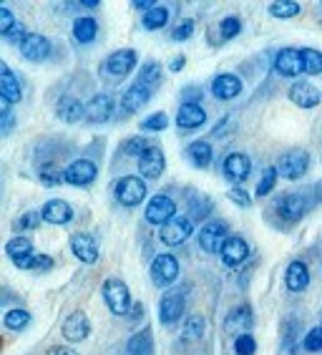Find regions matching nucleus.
Masks as SVG:
<instances>
[{
    "instance_id": "obj_3",
    "label": "nucleus",
    "mask_w": 322,
    "mask_h": 355,
    "mask_svg": "<svg viewBox=\"0 0 322 355\" xmlns=\"http://www.w3.org/2000/svg\"><path fill=\"white\" fill-rule=\"evenodd\" d=\"M186 313V295L181 290H166L159 300V322L161 325H174L184 318Z\"/></svg>"
},
{
    "instance_id": "obj_48",
    "label": "nucleus",
    "mask_w": 322,
    "mask_h": 355,
    "mask_svg": "<svg viewBox=\"0 0 322 355\" xmlns=\"http://www.w3.org/2000/svg\"><path fill=\"white\" fill-rule=\"evenodd\" d=\"M192 35H194V21H192V18H184V21L174 28L172 41H189Z\"/></svg>"
},
{
    "instance_id": "obj_31",
    "label": "nucleus",
    "mask_w": 322,
    "mask_h": 355,
    "mask_svg": "<svg viewBox=\"0 0 322 355\" xmlns=\"http://www.w3.org/2000/svg\"><path fill=\"white\" fill-rule=\"evenodd\" d=\"M96 35H98V23L93 21V18H75V23H73L75 43L89 46V43L96 41Z\"/></svg>"
},
{
    "instance_id": "obj_33",
    "label": "nucleus",
    "mask_w": 322,
    "mask_h": 355,
    "mask_svg": "<svg viewBox=\"0 0 322 355\" xmlns=\"http://www.w3.org/2000/svg\"><path fill=\"white\" fill-rule=\"evenodd\" d=\"M169 8L166 6H156L154 10H149V13H144V18H141V23H144L146 31H161V28L169 23Z\"/></svg>"
},
{
    "instance_id": "obj_6",
    "label": "nucleus",
    "mask_w": 322,
    "mask_h": 355,
    "mask_svg": "<svg viewBox=\"0 0 322 355\" xmlns=\"http://www.w3.org/2000/svg\"><path fill=\"white\" fill-rule=\"evenodd\" d=\"M144 217L149 225H156V227L169 225V222L177 217V202H174L169 194H156V197L149 199Z\"/></svg>"
},
{
    "instance_id": "obj_30",
    "label": "nucleus",
    "mask_w": 322,
    "mask_h": 355,
    "mask_svg": "<svg viewBox=\"0 0 322 355\" xmlns=\"http://www.w3.org/2000/svg\"><path fill=\"white\" fill-rule=\"evenodd\" d=\"M186 157H189V162H192L197 169H206V166L212 164V157H214V151H212V144L209 141H192L189 146H186Z\"/></svg>"
},
{
    "instance_id": "obj_32",
    "label": "nucleus",
    "mask_w": 322,
    "mask_h": 355,
    "mask_svg": "<svg viewBox=\"0 0 322 355\" xmlns=\"http://www.w3.org/2000/svg\"><path fill=\"white\" fill-rule=\"evenodd\" d=\"M3 325H6L8 330H15V333H21V330H26L28 325H30V313H28L26 308L8 310V313L3 315Z\"/></svg>"
},
{
    "instance_id": "obj_47",
    "label": "nucleus",
    "mask_w": 322,
    "mask_h": 355,
    "mask_svg": "<svg viewBox=\"0 0 322 355\" xmlns=\"http://www.w3.org/2000/svg\"><path fill=\"white\" fill-rule=\"evenodd\" d=\"M226 197H229V202H234L237 207H252V197H249L247 191H244V187H232V189L226 191Z\"/></svg>"
},
{
    "instance_id": "obj_22",
    "label": "nucleus",
    "mask_w": 322,
    "mask_h": 355,
    "mask_svg": "<svg viewBox=\"0 0 322 355\" xmlns=\"http://www.w3.org/2000/svg\"><path fill=\"white\" fill-rule=\"evenodd\" d=\"M71 252L75 254V260L86 262V265H93L98 260V242L96 237H91L86 232H75L71 237Z\"/></svg>"
},
{
    "instance_id": "obj_2",
    "label": "nucleus",
    "mask_w": 322,
    "mask_h": 355,
    "mask_svg": "<svg viewBox=\"0 0 322 355\" xmlns=\"http://www.w3.org/2000/svg\"><path fill=\"white\" fill-rule=\"evenodd\" d=\"M146 191L144 177H121L114 184V197L121 207H138L146 199Z\"/></svg>"
},
{
    "instance_id": "obj_8",
    "label": "nucleus",
    "mask_w": 322,
    "mask_h": 355,
    "mask_svg": "<svg viewBox=\"0 0 322 355\" xmlns=\"http://www.w3.org/2000/svg\"><path fill=\"white\" fill-rule=\"evenodd\" d=\"M179 272L181 270H179V260L174 254H156L149 267L151 282L156 287H169L172 282H177Z\"/></svg>"
},
{
    "instance_id": "obj_50",
    "label": "nucleus",
    "mask_w": 322,
    "mask_h": 355,
    "mask_svg": "<svg viewBox=\"0 0 322 355\" xmlns=\"http://www.w3.org/2000/svg\"><path fill=\"white\" fill-rule=\"evenodd\" d=\"M0 131H3V137H8L10 131H13V123H15V119H13V111H10V106H3V111H0Z\"/></svg>"
},
{
    "instance_id": "obj_26",
    "label": "nucleus",
    "mask_w": 322,
    "mask_h": 355,
    "mask_svg": "<svg viewBox=\"0 0 322 355\" xmlns=\"http://www.w3.org/2000/svg\"><path fill=\"white\" fill-rule=\"evenodd\" d=\"M285 287L289 293H305L310 287V267L302 260H292L285 270Z\"/></svg>"
},
{
    "instance_id": "obj_36",
    "label": "nucleus",
    "mask_w": 322,
    "mask_h": 355,
    "mask_svg": "<svg viewBox=\"0 0 322 355\" xmlns=\"http://www.w3.org/2000/svg\"><path fill=\"white\" fill-rule=\"evenodd\" d=\"M302 53V66L307 76H320L322 73V51L315 48H300Z\"/></svg>"
},
{
    "instance_id": "obj_44",
    "label": "nucleus",
    "mask_w": 322,
    "mask_h": 355,
    "mask_svg": "<svg viewBox=\"0 0 322 355\" xmlns=\"http://www.w3.org/2000/svg\"><path fill=\"white\" fill-rule=\"evenodd\" d=\"M234 353L237 355H254L257 353V340H254L249 333L234 338Z\"/></svg>"
},
{
    "instance_id": "obj_29",
    "label": "nucleus",
    "mask_w": 322,
    "mask_h": 355,
    "mask_svg": "<svg viewBox=\"0 0 322 355\" xmlns=\"http://www.w3.org/2000/svg\"><path fill=\"white\" fill-rule=\"evenodd\" d=\"M55 116L63 123H78L81 119H86V103H81L73 96H63L61 101L55 103Z\"/></svg>"
},
{
    "instance_id": "obj_25",
    "label": "nucleus",
    "mask_w": 322,
    "mask_h": 355,
    "mask_svg": "<svg viewBox=\"0 0 322 355\" xmlns=\"http://www.w3.org/2000/svg\"><path fill=\"white\" fill-rule=\"evenodd\" d=\"M111 116H114V98L109 94H96L86 103V121L106 123Z\"/></svg>"
},
{
    "instance_id": "obj_24",
    "label": "nucleus",
    "mask_w": 322,
    "mask_h": 355,
    "mask_svg": "<svg viewBox=\"0 0 322 355\" xmlns=\"http://www.w3.org/2000/svg\"><path fill=\"white\" fill-rule=\"evenodd\" d=\"M91 333V320H89V315L86 313H71L66 320H63V338L69 343H81L86 340Z\"/></svg>"
},
{
    "instance_id": "obj_4",
    "label": "nucleus",
    "mask_w": 322,
    "mask_h": 355,
    "mask_svg": "<svg viewBox=\"0 0 322 355\" xmlns=\"http://www.w3.org/2000/svg\"><path fill=\"white\" fill-rule=\"evenodd\" d=\"M310 169V154L305 149H292L287 154H282L280 162H277V171H280L282 179H289V182H297L307 174Z\"/></svg>"
},
{
    "instance_id": "obj_37",
    "label": "nucleus",
    "mask_w": 322,
    "mask_h": 355,
    "mask_svg": "<svg viewBox=\"0 0 322 355\" xmlns=\"http://www.w3.org/2000/svg\"><path fill=\"white\" fill-rule=\"evenodd\" d=\"M129 355H151L154 353V340H151V333L144 330V333H136L129 340Z\"/></svg>"
},
{
    "instance_id": "obj_46",
    "label": "nucleus",
    "mask_w": 322,
    "mask_h": 355,
    "mask_svg": "<svg viewBox=\"0 0 322 355\" xmlns=\"http://www.w3.org/2000/svg\"><path fill=\"white\" fill-rule=\"evenodd\" d=\"M53 265L55 262L51 254H35L33 260H30V265H28V270H30V272H51Z\"/></svg>"
},
{
    "instance_id": "obj_23",
    "label": "nucleus",
    "mask_w": 322,
    "mask_h": 355,
    "mask_svg": "<svg viewBox=\"0 0 322 355\" xmlns=\"http://www.w3.org/2000/svg\"><path fill=\"white\" fill-rule=\"evenodd\" d=\"M206 123V111L202 103H181L179 106V114H177V126L179 131H194L199 126H204Z\"/></svg>"
},
{
    "instance_id": "obj_10",
    "label": "nucleus",
    "mask_w": 322,
    "mask_h": 355,
    "mask_svg": "<svg viewBox=\"0 0 322 355\" xmlns=\"http://www.w3.org/2000/svg\"><path fill=\"white\" fill-rule=\"evenodd\" d=\"M96 177H98V166L91 159H75V162H71L63 169V179L71 187H89L96 182Z\"/></svg>"
},
{
    "instance_id": "obj_13",
    "label": "nucleus",
    "mask_w": 322,
    "mask_h": 355,
    "mask_svg": "<svg viewBox=\"0 0 322 355\" xmlns=\"http://www.w3.org/2000/svg\"><path fill=\"white\" fill-rule=\"evenodd\" d=\"M274 71L282 78H295V76L305 73L300 48H282V51H277V55H274Z\"/></svg>"
},
{
    "instance_id": "obj_21",
    "label": "nucleus",
    "mask_w": 322,
    "mask_h": 355,
    "mask_svg": "<svg viewBox=\"0 0 322 355\" xmlns=\"http://www.w3.org/2000/svg\"><path fill=\"white\" fill-rule=\"evenodd\" d=\"M0 98L6 106H13L23 98V86L18 76L8 69V63H0Z\"/></svg>"
},
{
    "instance_id": "obj_17",
    "label": "nucleus",
    "mask_w": 322,
    "mask_h": 355,
    "mask_svg": "<svg viewBox=\"0 0 322 355\" xmlns=\"http://www.w3.org/2000/svg\"><path fill=\"white\" fill-rule=\"evenodd\" d=\"M73 207L66 202V199H48L46 205L41 207V217L46 225H69L71 219H73Z\"/></svg>"
},
{
    "instance_id": "obj_12",
    "label": "nucleus",
    "mask_w": 322,
    "mask_h": 355,
    "mask_svg": "<svg viewBox=\"0 0 322 355\" xmlns=\"http://www.w3.org/2000/svg\"><path fill=\"white\" fill-rule=\"evenodd\" d=\"M51 51H53V46H51L48 38H46V35H41V33H28L26 38L18 43V53H21L23 58H26V61H30V63L46 61V58L51 55Z\"/></svg>"
},
{
    "instance_id": "obj_42",
    "label": "nucleus",
    "mask_w": 322,
    "mask_h": 355,
    "mask_svg": "<svg viewBox=\"0 0 322 355\" xmlns=\"http://www.w3.org/2000/svg\"><path fill=\"white\" fill-rule=\"evenodd\" d=\"M169 126V116H166L164 111H159V114H151L141 121V131H151V134H156V131H164Z\"/></svg>"
},
{
    "instance_id": "obj_5",
    "label": "nucleus",
    "mask_w": 322,
    "mask_h": 355,
    "mask_svg": "<svg viewBox=\"0 0 322 355\" xmlns=\"http://www.w3.org/2000/svg\"><path fill=\"white\" fill-rule=\"evenodd\" d=\"M226 232H229V225L222 222V219L206 222V225L199 230V247H202L206 254H220L222 247H224V242L229 239L226 237Z\"/></svg>"
},
{
    "instance_id": "obj_38",
    "label": "nucleus",
    "mask_w": 322,
    "mask_h": 355,
    "mask_svg": "<svg viewBox=\"0 0 322 355\" xmlns=\"http://www.w3.org/2000/svg\"><path fill=\"white\" fill-rule=\"evenodd\" d=\"M206 330V320L202 315H186L184 318V338L186 340H199Z\"/></svg>"
},
{
    "instance_id": "obj_43",
    "label": "nucleus",
    "mask_w": 322,
    "mask_h": 355,
    "mask_svg": "<svg viewBox=\"0 0 322 355\" xmlns=\"http://www.w3.org/2000/svg\"><path fill=\"white\" fill-rule=\"evenodd\" d=\"M302 348L307 350V353H320V350H322V325H315V328L305 335Z\"/></svg>"
},
{
    "instance_id": "obj_1",
    "label": "nucleus",
    "mask_w": 322,
    "mask_h": 355,
    "mask_svg": "<svg viewBox=\"0 0 322 355\" xmlns=\"http://www.w3.org/2000/svg\"><path fill=\"white\" fill-rule=\"evenodd\" d=\"M101 293H103V300H106V308L111 310V315H116V318H124L134 308L131 305L129 285L124 280H118V277H109V280L103 282Z\"/></svg>"
},
{
    "instance_id": "obj_40",
    "label": "nucleus",
    "mask_w": 322,
    "mask_h": 355,
    "mask_svg": "<svg viewBox=\"0 0 322 355\" xmlns=\"http://www.w3.org/2000/svg\"><path fill=\"white\" fill-rule=\"evenodd\" d=\"M154 144H149V139H144V137H131V139H126L124 144H121V151H124L126 157H141L146 149H151Z\"/></svg>"
},
{
    "instance_id": "obj_52",
    "label": "nucleus",
    "mask_w": 322,
    "mask_h": 355,
    "mask_svg": "<svg viewBox=\"0 0 322 355\" xmlns=\"http://www.w3.org/2000/svg\"><path fill=\"white\" fill-rule=\"evenodd\" d=\"M46 355H78V353L73 348H69V345H53V348H48Z\"/></svg>"
},
{
    "instance_id": "obj_20",
    "label": "nucleus",
    "mask_w": 322,
    "mask_h": 355,
    "mask_svg": "<svg viewBox=\"0 0 322 355\" xmlns=\"http://www.w3.org/2000/svg\"><path fill=\"white\" fill-rule=\"evenodd\" d=\"M252 174V159L242 151H234L224 159V179L234 182V184H242L244 179Z\"/></svg>"
},
{
    "instance_id": "obj_19",
    "label": "nucleus",
    "mask_w": 322,
    "mask_h": 355,
    "mask_svg": "<svg viewBox=\"0 0 322 355\" xmlns=\"http://www.w3.org/2000/svg\"><path fill=\"white\" fill-rule=\"evenodd\" d=\"M242 91H244V83H242L240 76H234V73L214 76V81H212L214 98H220V101H232V98H237Z\"/></svg>"
},
{
    "instance_id": "obj_9",
    "label": "nucleus",
    "mask_w": 322,
    "mask_h": 355,
    "mask_svg": "<svg viewBox=\"0 0 322 355\" xmlns=\"http://www.w3.org/2000/svg\"><path fill=\"white\" fill-rule=\"evenodd\" d=\"M192 234H194V222H192V219L184 217V214H177L169 225L161 227L159 239H161L166 247H179V245H184Z\"/></svg>"
},
{
    "instance_id": "obj_34",
    "label": "nucleus",
    "mask_w": 322,
    "mask_h": 355,
    "mask_svg": "<svg viewBox=\"0 0 322 355\" xmlns=\"http://www.w3.org/2000/svg\"><path fill=\"white\" fill-rule=\"evenodd\" d=\"M302 13V6L295 3V0H277L269 6V15L272 18H282V21H287V18H295V15Z\"/></svg>"
},
{
    "instance_id": "obj_41",
    "label": "nucleus",
    "mask_w": 322,
    "mask_h": 355,
    "mask_svg": "<svg viewBox=\"0 0 322 355\" xmlns=\"http://www.w3.org/2000/svg\"><path fill=\"white\" fill-rule=\"evenodd\" d=\"M240 31H242V21L237 18V15H229V18H224V21L220 23L222 41H232V38H237Z\"/></svg>"
},
{
    "instance_id": "obj_27",
    "label": "nucleus",
    "mask_w": 322,
    "mask_h": 355,
    "mask_svg": "<svg viewBox=\"0 0 322 355\" xmlns=\"http://www.w3.org/2000/svg\"><path fill=\"white\" fill-rule=\"evenodd\" d=\"M254 322V315H252V308L249 305H242V308H234L232 313L226 315L224 320V328L229 335H234V338H240V335L249 333V328H252Z\"/></svg>"
},
{
    "instance_id": "obj_55",
    "label": "nucleus",
    "mask_w": 322,
    "mask_h": 355,
    "mask_svg": "<svg viewBox=\"0 0 322 355\" xmlns=\"http://www.w3.org/2000/svg\"><path fill=\"white\" fill-rule=\"evenodd\" d=\"M131 313H134V315H131V318H134V320H136L138 315H144V305H141V302H136V305H134V308H131Z\"/></svg>"
},
{
    "instance_id": "obj_15",
    "label": "nucleus",
    "mask_w": 322,
    "mask_h": 355,
    "mask_svg": "<svg viewBox=\"0 0 322 355\" xmlns=\"http://www.w3.org/2000/svg\"><path fill=\"white\" fill-rule=\"evenodd\" d=\"M6 254H8V260L13 262L15 267H21V270H28V265H30V260H33L35 250H33V242L28 237H10L8 239V245H6Z\"/></svg>"
},
{
    "instance_id": "obj_35",
    "label": "nucleus",
    "mask_w": 322,
    "mask_h": 355,
    "mask_svg": "<svg viewBox=\"0 0 322 355\" xmlns=\"http://www.w3.org/2000/svg\"><path fill=\"white\" fill-rule=\"evenodd\" d=\"M136 83H144L149 89H156L159 83H161V66L156 61H146L138 71V78Z\"/></svg>"
},
{
    "instance_id": "obj_45",
    "label": "nucleus",
    "mask_w": 322,
    "mask_h": 355,
    "mask_svg": "<svg viewBox=\"0 0 322 355\" xmlns=\"http://www.w3.org/2000/svg\"><path fill=\"white\" fill-rule=\"evenodd\" d=\"M41 212H26L23 217H18L13 222L15 230H21V232H26V230H35V227L41 225Z\"/></svg>"
},
{
    "instance_id": "obj_39",
    "label": "nucleus",
    "mask_w": 322,
    "mask_h": 355,
    "mask_svg": "<svg viewBox=\"0 0 322 355\" xmlns=\"http://www.w3.org/2000/svg\"><path fill=\"white\" fill-rule=\"evenodd\" d=\"M277 179H280V171H277V166H269V169H265V174H262V179L257 182V197H267L269 191L274 189V184H277Z\"/></svg>"
},
{
    "instance_id": "obj_53",
    "label": "nucleus",
    "mask_w": 322,
    "mask_h": 355,
    "mask_svg": "<svg viewBox=\"0 0 322 355\" xmlns=\"http://www.w3.org/2000/svg\"><path fill=\"white\" fill-rule=\"evenodd\" d=\"M156 6H159V3H151V0H134V8H136V10H146V13H149V10H154Z\"/></svg>"
},
{
    "instance_id": "obj_28",
    "label": "nucleus",
    "mask_w": 322,
    "mask_h": 355,
    "mask_svg": "<svg viewBox=\"0 0 322 355\" xmlns=\"http://www.w3.org/2000/svg\"><path fill=\"white\" fill-rule=\"evenodd\" d=\"M222 262H224L226 267H237L242 265V262L249 257V245L247 239L242 237H229L224 242V247H222Z\"/></svg>"
},
{
    "instance_id": "obj_54",
    "label": "nucleus",
    "mask_w": 322,
    "mask_h": 355,
    "mask_svg": "<svg viewBox=\"0 0 322 355\" xmlns=\"http://www.w3.org/2000/svg\"><path fill=\"white\" fill-rule=\"evenodd\" d=\"M184 66H186V58H184V55H177V58L169 63V71H174V73H177V71H181Z\"/></svg>"
},
{
    "instance_id": "obj_14",
    "label": "nucleus",
    "mask_w": 322,
    "mask_h": 355,
    "mask_svg": "<svg viewBox=\"0 0 322 355\" xmlns=\"http://www.w3.org/2000/svg\"><path fill=\"white\" fill-rule=\"evenodd\" d=\"M287 96H289V101L295 103V106H300V109H315V106L322 103L320 89L310 81H295L289 86Z\"/></svg>"
},
{
    "instance_id": "obj_51",
    "label": "nucleus",
    "mask_w": 322,
    "mask_h": 355,
    "mask_svg": "<svg viewBox=\"0 0 322 355\" xmlns=\"http://www.w3.org/2000/svg\"><path fill=\"white\" fill-rule=\"evenodd\" d=\"M41 182H43V184L53 187V184H61V182H66V179H63L61 171H41Z\"/></svg>"
},
{
    "instance_id": "obj_49",
    "label": "nucleus",
    "mask_w": 322,
    "mask_h": 355,
    "mask_svg": "<svg viewBox=\"0 0 322 355\" xmlns=\"http://www.w3.org/2000/svg\"><path fill=\"white\" fill-rule=\"evenodd\" d=\"M15 18H13V10H10V8H0V35H6L8 31H13L15 28Z\"/></svg>"
},
{
    "instance_id": "obj_11",
    "label": "nucleus",
    "mask_w": 322,
    "mask_h": 355,
    "mask_svg": "<svg viewBox=\"0 0 322 355\" xmlns=\"http://www.w3.org/2000/svg\"><path fill=\"white\" fill-rule=\"evenodd\" d=\"M136 63H138L136 51H134V48H121V51H114V53L106 58L103 69H106V73H109L111 78H126L131 71L136 69Z\"/></svg>"
},
{
    "instance_id": "obj_7",
    "label": "nucleus",
    "mask_w": 322,
    "mask_h": 355,
    "mask_svg": "<svg viewBox=\"0 0 322 355\" xmlns=\"http://www.w3.org/2000/svg\"><path fill=\"white\" fill-rule=\"evenodd\" d=\"M310 209V199L302 197V194H285L282 199L274 202V212L282 222H287V225H295L300 222Z\"/></svg>"
},
{
    "instance_id": "obj_16",
    "label": "nucleus",
    "mask_w": 322,
    "mask_h": 355,
    "mask_svg": "<svg viewBox=\"0 0 322 355\" xmlns=\"http://www.w3.org/2000/svg\"><path fill=\"white\" fill-rule=\"evenodd\" d=\"M166 169V157L161 146H151L138 157V174L144 179H159Z\"/></svg>"
},
{
    "instance_id": "obj_18",
    "label": "nucleus",
    "mask_w": 322,
    "mask_h": 355,
    "mask_svg": "<svg viewBox=\"0 0 322 355\" xmlns=\"http://www.w3.org/2000/svg\"><path fill=\"white\" fill-rule=\"evenodd\" d=\"M151 96H154V89H149L144 83H131L129 89L124 91V96H121V111L124 114H136L151 101Z\"/></svg>"
}]
</instances>
